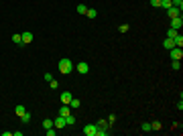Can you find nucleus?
I'll list each match as a JSON object with an SVG mask.
<instances>
[{"label": "nucleus", "instance_id": "obj_1", "mask_svg": "<svg viewBox=\"0 0 183 136\" xmlns=\"http://www.w3.org/2000/svg\"><path fill=\"white\" fill-rule=\"evenodd\" d=\"M59 71H61L63 75H69V73L73 71V63H71V59L63 57V59L59 61Z\"/></svg>", "mask_w": 183, "mask_h": 136}, {"label": "nucleus", "instance_id": "obj_2", "mask_svg": "<svg viewBox=\"0 0 183 136\" xmlns=\"http://www.w3.org/2000/svg\"><path fill=\"white\" fill-rule=\"evenodd\" d=\"M96 132H98V126L96 124H85L83 126V134L85 136H96Z\"/></svg>", "mask_w": 183, "mask_h": 136}, {"label": "nucleus", "instance_id": "obj_3", "mask_svg": "<svg viewBox=\"0 0 183 136\" xmlns=\"http://www.w3.org/2000/svg\"><path fill=\"white\" fill-rule=\"evenodd\" d=\"M181 27H183V18H181V16H175V18H171V29H175V31H181Z\"/></svg>", "mask_w": 183, "mask_h": 136}, {"label": "nucleus", "instance_id": "obj_4", "mask_svg": "<svg viewBox=\"0 0 183 136\" xmlns=\"http://www.w3.org/2000/svg\"><path fill=\"white\" fill-rule=\"evenodd\" d=\"M75 69H77V73H81V75H85V73H89V65L81 61V63H77V65H75Z\"/></svg>", "mask_w": 183, "mask_h": 136}, {"label": "nucleus", "instance_id": "obj_5", "mask_svg": "<svg viewBox=\"0 0 183 136\" xmlns=\"http://www.w3.org/2000/svg\"><path fill=\"white\" fill-rule=\"evenodd\" d=\"M181 57H183V51H181V47H173V49H171V59H177V61H181Z\"/></svg>", "mask_w": 183, "mask_h": 136}, {"label": "nucleus", "instance_id": "obj_6", "mask_svg": "<svg viewBox=\"0 0 183 136\" xmlns=\"http://www.w3.org/2000/svg\"><path fill=\"white\" fill-rule=\"evenodd\" d=\"M65 126H67V124H65V118H63V116H57V118L53 120V128H59V130H61V128H65Z\"/></svg>", "mask_w": 183, "mask_h": 136}, {"label": "nucleus", "instance_id": "obj_7", "mask_svg": "<svg viewBox=\"0 0 183 136\" xmlns=\"http://www.w3.org/2000/svg\"><path fill=\"white\" fill-rule=\"evenodd\" d=\"M57 114H59V116H63V118H65V116H69V114H71V108H69V104H63V106L59 108V112H57Z\"/></svg>", "mask_w": 183, "mask_h": 136}, {"label": "nucleus", "instance_id": "obj_8", "mask_svg": "<svg viewBox=\"0 0 183 136\" xmlns=\"http://www.w3.org/2000/svg\"><path fill=\"white\" fill-rule=\"evenodd\" d=\"M59 98H61V102H63V104H69V102H71V98H73V96H71V94H69V92H63V94H61V96H59Z\"/></svg>", "mask_w": 183, "mask_h": 136}, {"label": "nucleus", "instance_id": "obj_9", "mask_svg": "<svg viewBox=\"0 0 183 136\" xmlns=\"http://www.w3.org/2000/svg\"><path fill=\"white\" fill-rule=\"evenodd\" d=\"M167 12H169V16H171V18H175V16H179V14H181V10H179V8H175V6L167 8Z\"/></svg>", "mask_w": 183, "mask_h": 136}, {"label": "nucleus", "instance_id": "obj_10", "mask_svg": "<svg viewBox=\"0 0 183 136\" xmlns=\"http://www.w3.org/2000/svg\"><path fill=\"white\" fill-rule=\"evenodd\" d=\"M22 43H25V45L33 43V33H22Z\"/></svg>", "mask_w": 183, "mask_h": 136}, {"label": "nucleus", "instance_id": "obj_11", "mask_svg": "<svg viewBox=\"0 0 183 136\" xmlns=\"http://www.w3.org/2000/svg\"><path fill=\"white\" fill-rule=\"evenodd\" d=\"M173 43H175V47H183V37L181 35H175L173 37Z\"/></svg>", "mask_w": 183, "mask_h": 136}, {"label": "nucleus", "instance_id": "obj_12", "mask_svg": "<svg viewBox=\"0 0 183 136\" xmlns=\"http://www.w3.org/2000/svg\"><path fill=\"white\" fill-rule=\"evenodd\" d=\"M14 112H16V116H22V114H25V112H27V108L22 106V104H18V106L14 108Z\"/></svg>", "mask_w": 183, "mask_h": 136}, {"label": "nucleus", "instance_id": "obj_13", "mask_svg": "<svg viewBox=\"0 0 183 136\" xmlns=\"http://www.w3.org/2000/svg\"><path fill=\"white\" fill-rule=\"evenodd\" d=\"M79 106H81V102H79L77 98H71V102H69V108H71V110H75V108H79Z\"/></svg>", "mask_w": 183, "mask_h": 136}, {"label": "nucleus", "instance_id": "obj_14", "mask_svg": "<svg viewBox=\"0 0 183 136\" xmlns=\"http://www.w3.org/2000/svg\"><path fill=\"white\" fill-rule=\"evenodd\" d=\"M43 128H45V130H47V128H53V120H51V118H45V120H43Z\"/></svg>", "mask_w": 183, "mask_h": 136}, {"label": "nucleus", "instance_id": "obj_15", "mask_svg": "<svg viewBox=\"0 0 183 136\" xmlns=\"http://www.w3.org/2000/svg\"><path fill=\"white\" fill-rule=\"evenodd\" d=\"M20 120H22V124H29V122H31V114H29V112H25V114L20 116Z\"/></svg>", "mask_w": 183, "mask_h": 136}, {"label": "nucleus", "instance_id": "obj_16", "mask_svg": "<svg viewBox=\"0 0 183 136\" xmlns=\"http://www.w3.org/2000/svg\"><path fill=\"white\" fill-rule=\"evenodd\" d=\"M108 134H110L108 128H98V132H96V136H108Z\"/></svg>", "mask_w": 183, "mask_h": 136}, {"label": "nucleus", "instance_id": "obj_17", "mask_svg": "<svg viewBox=\"0 0 183 136\" xmlns=\"http://www.w3.org/2000/svg\"><path fill=\"white\" fill-rule=\"evenodd\" d=\"M173 47H175L173 39H169V37H167V39H165V49H173Z\"/></svg>", "mask_w": 183, "mask_h": 136}, {"label": "nucleus", "instance_id": "obj_18", "mask_svg": "<svg viewBox=\"0 0 183 136\" xmlns=\"http://www.w3.org/2000/svg\"><path fill=\"white\" fill-rule=\"evenodd\" d=\"M65 124H67V126L75 124V116H71V114H69V116H65Z\"/></svg>", "mask_w": 183, "mask_h": 136}, {"label": "nucleus", "instance_id": "obj_19", "mask_svg": "<svg viewBox=\"0 0 183 136\" xmlns=\"http://www.w3.org/2000/svg\"><path fill=\"white\" fill-rule=\"evenodd\" d=\"M171 4H173L175 8H179V10H181V8H183V0H171Z\"/></svg>", "mask_w": 183, "mask_h": 136}, {"label": "nucleus", "instance_id": "obj_20", "mask_svg": "<svg viewBox=\"0 0 183 136\" xmlns=\"http://www.w3.org/2000/svg\"><path fill=\"white\" fill-rule=\"evenodd\" d=\"M96 14H98V12H96L94 8H87V12H85V16H87V18H96Z\"/></svg>", "mask_w": 183, "mask_h": 136}, {"label": "nucleus", "instance_id": "obj_21", "mask_svg": "<svg viewBox=\"0 0 183 136\" xmlns=\"http://www.w3.org/2000/svg\"><path fill=\"white\" fill-rule=\"evenodd\" d=\"M77 12H79V14H85V12H87V6H85V4H77Z\"/></svg>", "mask_w": 183, "mask_h": 136}, {"label": "nucleus", "instance_id": "obj_22", "mask_svg": "<svg viewBox=\"0 0 183 136\" xmlns=\"http://www.w3.org/2000/svg\"><path fill=\"white\" fill-rule=\"evenodd\" d=\"M12 41H14L16 45H20V43H22V35H18V33H16V35H12Z\"/></svg>", "mask_w": 183, "mask_h": 136}, {"label": "nucleus", "instance_id": "obj_23", "mask_svg": "<svg viewBox=\"0 0 183 136\" xmlns=\"http://www.w3.org/2000/svg\"><path fill=\"white\" fill-rule=\"evenodd\" d=\"M141 128H143V132H151V130H153V128H151V122H143Z\"/></svg>", "mask_w": 183, "mask_h": 136}, {"label": "nucleus", "instance_id": "obj_24", "mask_svg": "<svg viewBox=\"0 0 183 136\" xmlns=\"http://www.w3.org/2000/svg\"><path fill=\"white\" fill-rule=\"evenodd\" d=\"M171 67L175 71H179V67H181V61H177V59H173V63H171Z\"/></svg>", "mask_w": 183, "mask_h": 136}, {"label": "nucleus", "instance_id": "obj_25", "mask_svg": "<svg viewBox=\"0 0 183 136\" xmlns=\"http://www.w3.org/2000/svg\"><path fill=\"white\" fill-rule=\"evenodd\" d=\"M175 35H179V31H175V29H169V31H167V37H169V39H173Z\"/></svg>", "mask_w": 183, "mask_h": 136}, {"label": "nucleus", "instance_id": "obj_26", "mask_svg": "<svg viewBox=\"0 0 183 136\" xmlns=\"http://www.w3.org/2000/svg\"><path fill=\"white\" fill-rule=\"evenodd\" d=\"M151 128L153 130H161V124H159V122H151Z\"/></svg>", "mask_w": 183, "mask_h": 136}, {"label": "nucleus", "instance_id": "obj_27", "mask_svg": "<svg viewBox=\"0 0 183 136\" xmlns=\"http://www.w3.org/2000/svg\"><path fill=\"white\" fill-rule=\"evenodd\" d=\"M151 6H155V8H159V6H161V0H151Z\"/></svg>", "mask_w": 183, "mask_h": 136}, {"label": "nucleus", "instance_id": "obj_28", "mask_svg": "<svg viewBox=\"0 0 183 136\" xmlns=\"http://www.w3.org/2000/svg\"><path fill=\"white\" fill-rule=\"evenodd\" d=\"M57 134V130H53V128H47V136H55Z\"/></svg>", "mask_w": 183, "mask_h": 136}, {"label": "nucleus", "instance_id": "obj_29", "mask_svg": "<svg viewBox=\"0 0 183 136\" xmlns=\"http://www.w3.org/2000/svg\"><path fill=\"white\" fill-rule=\"evenodd\" d=\"M128 31V25H120V33H126Z\"/></svg>", "mask_w": 183, "mask_h": 136}, {"label": "nucleus", "instance_id": "obj_30", "mask_svg": "<svg viewBox=\"0 0 183 136\" xmlns=\"http://www.w3.org/2000/svg\"><path fill=\"white\" fill-rule=\"evenodd\" d=\"M49 85H51V87H53V89H55V87H57V85H59V83H57V81H55V79H51V81H49Z\"/></svg>", "mask_w": 183, "mask_h": 136}]
</instances>
